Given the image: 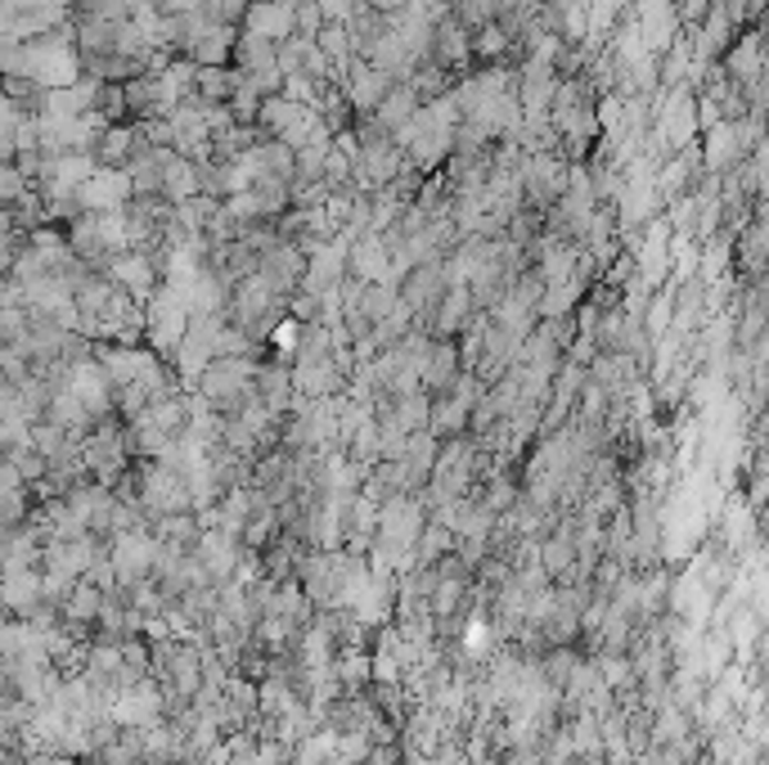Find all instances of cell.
Wrapping results in <instances>:
<instances>
[{
  "instance_id": "cell-1",
  "label": "cell",
  "mask_w": 769,
  "mask_h": 765,
  "mask_svg": "<svg viewBox=\"0 0 769 765\" xmlns=\"http://www.w3.org/2000/svg\"><path fill=\"white\" fill-rule=\"evenodd\" d=\"M257 374H261L257 356H217L194 383V396H202L217 414L230 420V414H239L257 401Z\"/></svg>"
},
{
  "instance_id": "cell-17",
  "label": "cell",
  "mask_w": 769,
  "mask_h": 765,
  "mask_svg": "<svg viewBox=\"0 0 769 765\" xmlns=\"http://www.w3.org/2000/svg\"><path fill=\"white\" fill-rule=\"evenodd\" d=\"M365 6H370L374 14H383V19H387V14H401V10H409L414 0H365Z\"/></svg>"
},
{
  "instance_id": "cell-16",
  "label": "cell",
  "mask_w": 769,
  "mask_h": 765,
  "mask_svg": "<svg viewBox=\"0 0 769 765\" xmlns=\"http://www.w3.org/2000/svg\"><path fill=\"white\" fill-rule=\"evenodd\" d=\"M324 10H320V0H298V37H306V41H315L320 32H324Z\"/></svg>"
},
{
  "instance_id": "cell-6",
  "label": "cell",
  "mask_w": 769,
  "mask_h": 765,
  "mask_svg": "<svg viewBox=\"0 0 769 765\" xmlns=\"http://www.w3.org/2000/svg\"><path fill=\"white\" fill-rule=\"evenodd\" d=\"M433 59L441 63V68H450V73H459V77H468L472 73V32L459 23V14H446L441 23H437V37H433Z\"/></svg>"
},
{
  "instance_id": "cell-15",
  "label": "cell",
  "mask_w": 769,
  "mask_h": 765,
  "mask_svg": "<svg viewBox=\"0 0 769 765\" xmlns=\"http://www.w3.org/2000/svg\"><path fill=\"white\" fill-rule=\"evenodd\" d=\"M261 104H266V95L257 91V82L243 73V82H239V91L230 95V113H235V122L239 126H257V117H261Z\"/></svg>"
},
{
  "instance_id": "cell-3",
  "label": "cell",
  "mask_w": 769,
  "mask_h": 765,
  "mask_svg": "<svg viewBox=\"0 0 769 765\" xmlns=\"http://www.w3.org/2000/svg\"><path fill=\"white\" fill-rule=\"evenodd\" d=\"M346 275L361 285H401V275L392 266V248L383 235H365L352 244V252H346Z\"/></svg>"
},
{
  "instance_id": "cell-12",
  "label": "cell",
  "mask_w": 769,
  "mask_h": 765,
  "mask_svg": "<svg viewBox=\"0 0 769 765\" xmlns=\"http://www.w3.org/2000/svg\"><path fill=\"white\" fill-rule=\"evenodd\" d=\"M459 549V536L441 523V518H428V527H424V536H418V549H414V564H424V568H433V564H441L446 554H455Z\"/></svg>"
},
{
  "instance_id": "cell-4",
  "label": "cell",
  "mask_w": 769,
  "mask_h": 765,
  "mask_svg": "<svg viewBox=\"0 0 769 765\" xmlns=\"http://www.w3.org/2000/svg\"><path fill=\"white\" fill-rule=\"evenodd\" d=\"M77 198H82L86 213H122V207L135 203V180H131V172H122V167H100V172L77 189Z\"/></svg>"
},
{
  "instance_id": "cell-8",
  "label": "cell",
  "mask_w": 769,
  "mask_h": 765,
  "mask_svg": "<svg viewBox=\"0 0 769 765\" xmlns=\"http://www.w3.org/2000/svg\"><path fill=\"white\" fill-rule=\"evenodd\" d=\"M239 37H243V28H239V23H217L212 32H202V37L189 45V54H185V59H194L198 68H226V63H235Z\"/></svg>"
},
{
  "instance_id": "cell-18",
  "label": "cell",
  "mask_w": 769,
  "mask_h": 765,
  "mask_svg": "<svg viewBox=\"0 0 769 765\" xmlns=\"http://www.w3.org/2000/svg\"><path fill=\"white\" fill-rule=\"evenodd\" d=\"M149 6H167V0H149Z\"/></svg>"
},
{
  "instance_id": "cell-11",
  "label": "cell",
  "mask_w": 769,
  "mask_h": 765,
  "mask_svg": "<svg viewBox=\"0 0 769 765\" xmlns=\"http://www.w3.org/2000/svg\"><path fill=\"white\" fill-rule=\"evenodd\" d=\"M239 82H243V73L235 63H226V68H198V100L202 104H230V95L239 91Z\"/></svg>"
},
{
  "instance_id": "cell-14",
  "label": "cell",
  "mask_w": 769,
  "mask_h": 765,
  "mask_svg": "<svg viewBox=\"0 0 769 765\" xmlns=\"http://www.w3.org/2000/svg\"><path fill=\"white\" fill-rule=\"evenodd\" d=\"M274 63H279V45L274 41L252 37V32L239 37V50H235V68H239V73H266V68H274Z\"/></svg>"
},
{
  "instance_id": "cell-9",
  "label": "cell",
  "mask_w": 769,
  "mask_h": 765,
  "mask_svg": "<svg viewBox=\"0 0 769 765\" xmlns=\"http://www.w3.org/2000/svg\"><path fill=\"white\" fill-rule=\"evenodd\" d=\"M117 32H122V19L77 14V50L82 54H117Z\"/></svg>"
},
{
  "instance_id": "cell-13",
  "label": "cell",
  "mask_w": 769,
  "mask_h": 765,
  "mask_svg": "<svg viewBox=\"0 0 769 765\" xmlns=\"http://www.w3.org/2000/svg\"><path fill=\"white\" fill-rule=\"evenodd\" d=\"M509 54H518V41L500 28V23H491V28H481V32H472V59L477 63H486V68H491V63H505ZM522 59V54H518Z\"/></svg>"
},
{
  "instance_id": "cell-5",
  "label": "cell",
  "mask_w": 769,
  "mask_h": 765,
  "mask_svg": "<svg viewBox=\"0 0 769 765\" xmlns=\"http://www.w3.org/2000/svg\"><path fill=\"white\" fill-rule=\"evenodd\" d=\"M396 86V77H387L383 68H374L370 59H356L352 68H346V100H352V108L361 113V117H370V113H378V104L387 100V91Z\"/></svg>"
},
{
  "instance_id": "cell-10",
  "label": "cell",
  "mask_w": 769,
  "mask_h": 765,
  "mask_svg": "<svg viewBox=\"0 0 769 765\" xmlns=\"http://www.w3.org/2000/svg\"><path fill=\"white\" fill-rule=\"evenodd\" d=\"M418 108H424V100H418V91L409 86V82H396L392 91H387V100L378 104V113H370L378 126H387V131H396V126H405Z\"/></svg>"
},
{
  "instance_id": "cell-7",
  "label": "cell",
  "mask_w": 769,
  "mask_h": 765,
  "mask_svg": "<svg viewBox=\"0 0 769 765\" xmlns=\"http://www.w3.org/2000/svg\"><path fill=\"white\" fill-rule=\"evenodd\" d=\"M243 32L266 37L274 45H284L298 37V0H270V6H252L243 14Z\"/></svg>"
},
{
  "instance_id": "cell-2",
  "label": "cell",
  "mask_w": 769,
  "mask_h": 765,
  "mask_svg": "<svg viewBox=\"0 0 769 765\" xmlns=\"http://www.w3.org/2000/svg\"><path fill=\"white\" fill-rule=\"evenodd\" d=\"M104 275H108V280H113L126 298H135L139 307H149V302L158 298V289L167 285L163 261L149 257V252H122V257H113V266H108Z\"/></svg>"
},
{
  "instance_id": "cell-19",
  "label": "cell",
  "mask_w": 769,
  "mask_h": 765,
  "mask_svg": "<svg viewBox=\"0 0 769 765\" xmlns=\"http://www.w3.org/2000/svg\"><path fill=\"white\" fill-rule=\"evenodd\" d=\"M540 6H553V0H540Z\"/></svg>"
}]
</instances>
